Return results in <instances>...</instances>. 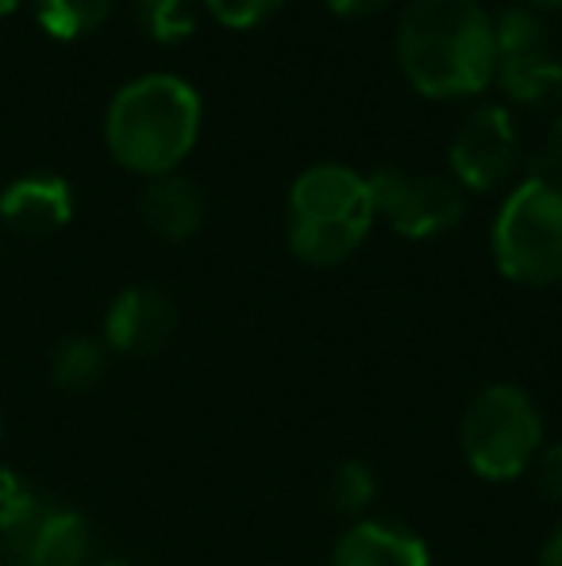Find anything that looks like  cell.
<instances>
[{
	"mask_svg": "<svg viewBox=\"0 0 562 566\" xmlns=\"http://www.w3.org/2000/svg\"><path fill=\"white\" fill-rule=\"evenodd\" d=\"M393 51L405 82L427 101L478 97L497 77L494 15L478 0H409Z\"/></svg>",
	"mask_w": 562,
	"mask_h": 566,
	"instance_id": "6da1fadb",
	"label": "cell"
},
{
	"mask_svg": "<svg viewBox=\"0 0 562 566\" xmlns=\"http://www.w3.org/2000/svg\"><path fill=\"white\" fill-rule=\"evenodd\" d=\"M201 93L178 74H142L120 85L105 113L108 155L139 178H166L201 139Z\"/></svg>",
	"mask_w": 562,
	"mask_h": 566,
	"instance_id": "7a4b0ae2",
	"label": "cell"
},
{
	"mask_svg": "<svg viewBox=\"0 0 562 566\" xmlns=\"http://www.w3.org/2000/svg\"><path fill=\"white\" fill-rule=\"evenodd\" d=\"M367 178L351 166L316 163L297 174L289 186V212H285V239L289 251L305 266L331 270L347 262L374 228Z\"/></svg>",
	"mask_w": 562,
	"mask_h": 566,
	"instance_id": "3957f363",
	"label": "cell"
},
{
	"mask_svg": "<svg viewBox=\"0 0 562 566\" xmlns=\"http://www.w3.org/2000/svg\"><path fill=\"white\" fill-rule=\"evenodd\" d=\"M489 251L501 277L524 290L562 282V189L528 174L494 217Z\"/></svg>",
	"mask_w": 562,
	"mask_h": 566,
	"instance_id": "277c9868",
	"label": "cell"
},
{
	"mask_svg": "<svg viewBox=\"0 0 562 566\" xmlns=\"http://www.w3.org/2000/svg\"><path fill=\"white\" fill-rule=\"evenodd\" d=\"M458 448L486 482H517L543 451V417L517 386H486L463 412Z\"/></svg>",
	"mask_w": 562,
	"mask_h": 566,
	"instance_id": "5b68a950",
	"label": "cell"
},
{
	"mask_svg": "<svg viewBox=\"0 0 562 566\" xmlns=\"http://www.w3.org/2000/svg\"><path fill=\"white\" fill-rule=\"evenodd\" d=\"M367 189L374 217L405 239H435L466 217V193L439 174H405L397 166H382L367 178Z\"/></svg>",
	"mask_w": 562,
	"mask_h": 566,
	"instance_id": "8992f818",
	"label": "cell"
},
{
	"mask_svg": "<svg viewBox=\"0 0 562 566\" xmlns=\"http://www.w3.org/2000/svg\"><path fill=\"white\" fill-rule=\"evenodd\" d=\"M450 181L474 193H494L520 166V132L509 108L481 105L458 124L447 150Z\"/></svg>",
	"mask_w": 562,
	"mask_h": 566,
	"instance_id": "52a82bcc",
	"label": "cell"
},
{
	"mask_svg": "<svg viewBox=\"0 0 562 566\" xmlns=\"http://www.w3.org/2000/svg\"><path fill=\"white\" fill-rule=\"evenodd\" d=\"M0 552L12 566H89L93 524L77 509L43 497L28 521L0 536Z\"/></svg>",
	"mask_w": 562,
	"mask_h": 566,
	"instance_id": "ba28073f",
	"label": "cell"
},
{
	"mask_svg": "<svg viewBox=\"0 0 562 566\" xmlns=\"http://www.w3.org/2000/svg\"><path fill=\"white\" fill-rule=\"evenodd\" d=\"M178 332V305L155 285H131L108 305L105 347L116 355H158Z\"/></svg>",
	"mask_w": 562,
	"mask_h": 566,
	"instance_id": "9c48e42d",
	"label": "cell"
},
{
	"mask_svg": "<svg viewBox=\"0 0 562 566\" xmlns=\"http://www.w3.org/2000/svg\"><path fill=\"white\" fill-rule=\"evenodd\" d=\"M74 217V189L59 174H23L0 189V220L20 235H51Z\"/></svg>",
	"mask_w": 562,
	"mask_h": 566,
	"instance_id": "30bf717a",
	"label": "cell"
},
{
	"mask_svg": "<svg viewBox=\"0 0 562 566\" xmlns=\"http://www.w3.org/2000/svg\"><path fill=\"white\" fill-rule=\"evenodd\" d=\"M331 566H432L427 544L385 521L351 524L331 547Z\"/></svg>",
	"mask_w": 562,
	"mask_h": 566,
	"instance_id": "8fae6325",
	"label": "cell"
},
{
	"mask_svg": "<svg viewBox=\"0 0 562 566\" xmlns=\"http://www.w3.org/2000/svg\"><path fill=\"white\" fill-rule=\"evenodd\" d=\"M142 224L155 231L166 243H185L204 224V193L197 181L185 174H166V178H150L142 189Z\"/></svg>",
	"mask_w": 562,
	"mask_h": 566,
	"instance_id": "7c38bea8",
	"label": "cell"
},
{
	"mask_svg": "<svg viewBox=\"0 0 562 566\" xmlns=\"http://www.w3.org/2000/svg\"><path fill=\"white\" fill-rule=\"evenodd\" d=\"M494 82L512 105L536 108V113H562V59H555L551 46L497 62Z\"/></svg>",
	"mask_w": 562,
	"mask_h": 566,
	"instance_id": "4fadbf2b",
	"label": "cell"
},
{
	"mask_svg": "<svg viewBox=\"0 0 562 566\" xmlns=\"http://www.w3.org/2000/svg\"><path fill=\"white\" fill-rule=\"evenodd\" d=\"M105 366H108V355H105V343L89 339V336H74L66 343H59L51 358V381L66 394H85L93 389L100 378H105Z\"/></svg>",
	"mask_w": 562,
	"mask_h": 566,
	"instance_id": "5bb4252c",
	"label": "cell"
},
{
	"mask_svg": "<svg viewBox=\"0 0 562 566\" xmlns=\"http://www.w3.org/2000/svg\"><path fill=\"white\" fill-rule=\"evenodd\" d=\"M494 39H497V62L520 59V54H536L551 46V31L543 12L528 4H509L494 15Z\"/></svg>",
	"mask_w": 562,
	"mask_h": 566,
	"instance_id": "9a60e30c",
	"label": "cell"
},
{
	"mask_svg": "<svg viewBox=\"0 0 562 566\" xmlns=\"http://www.w3.org/2000/svg\"><path fill=\"white\" fill-rule=\"evenodd\" d=\"M116 0H35V20L54 39H82L113 15Z\"/></svg>",
	"mask_w": 562,
	"mask_h": 566,
	"instance_id": "2e32d148",
	"label": "cell"
},
{
	"mask_svg": "<svg viewBox=\"0 0 562 566\" xmlns=\"http://www.w3.org/2000/svg\"><path fill=\"white\" fill-rule=\"evenodd\" d=\"M136 20L155 43H185L197 31L193 0H136Z\"/></svg>",
	"mask_w": 562,
	"mask_h": 566,
	"instance_id": "e0dca14e",
	"label": "cell"
},
{
	"mask_svg": "<svg viewBox=\"0 0 562 566\" xmlns=\"http://www.w3.org/2000/svg\"><path fill=\"white\" fill-rule=\"evenodd\" d=\"M374 493H378V478L367 462H343L328 482L331 509L343 516H354V513H362V509H370Z\"/></svg>",
	"mask_w": 562,
	"mask_h": 566,
	"instance_id": "ac0fdd59",
	"label": "cell"
},
{
	"mask_svg": "<svg viewBox=\"0 0 562 566\" xmlns=\"http://www.w3.org/2000/svg\"><path fill=\"white\" fill-rule=\"evenodd\" d=\"M43 497L46 493H39L35 485L20 474V470L0 467V536H8L15 524L28 521L31 509H35Z\"/></svg>",
	"mask_w": 562,
	"mask_h": 566,
	"instance_id": "d6986e66",
	"label": "cell"
},
{
	"mask_svg": "<svg viewBox=\"0 0 562 566\" xmlns=\"http://www.w3.org/2000/svg\"><path fill=\"white\" fill-rule=\"evenodd\" d=\"M285 0H204L209 15L227 31H251L258 23H266Z\"/></svg>",
	"mask_w": 562,
	"mask_h": 566,
	"instance_id": "ffe728a7",
	"label": "cell"
},
{
	"mask_svg": "<svg viewBox=\"0 0 562 566\" xmlns=\"http://www.w3.org/2000/svg\"><path fill=\"white\" fill-rule=\"evenodd\" d=\"M528 174L562 189V113L551 119V127H548V135H543V143H540V150H536L532 170Z\"/></svg>",
	"mask_w": 562,
	"mask_h": 566,
	"instance_id": "44dd1931",
	"label": "cell"
},
{
	"mask_svg": "<svg viewBox=\"0 0 562 566\" xmlns=\"http://www.w3.org/2000/svg\"><path fill=\"white\" fill-rule=\"evenodd\" d=\"M532 470H536V485H540L543 497L562 509V440L551 443V448L543 443V451L536 454Z\"/></svg>",
	"mask_w": 562,
	"mask_h": 566,
	"instance_id": "7402d4cb",
	"label": "cell"
},
{
	"mask_svg": "<svg viewBox=\"0 0 562 566\" xmlns=\"http://www.w3.org/2000/svg\"><path fill=\"white\" fill-rule=\"evenodd\" d=\"M393 0H328V8L343 20H367V15L385 12Z\"/></svg>",
	"mask_w": 562,
	"mask_h": 566,
	"instance_id": "603a6c76",
	"label": "cell"
},
{
	"mask_svg": "<svg viewBox=\"0 0 562 566\" xmlns=\"http://www.w3.org/2000/svg\"><path fill=\"white\" fill-rule=\"evenodd\" d=\"M540 566H562V524L555 532H551V539L543 544L540 552Z\"/></svg>",
	"mask_w": 562,
	"mask_h": 566,
	"instance_id": "cb8c5ba5",
	"label": "cell"
},
{
	"mask_svg": "<svg viewBox=\"0 0 562 566\" xmlns=\"http://www.w3.org/2000/svg\"><path fill=\"white\" fill-rule=\"evenodd\" d=\"M524 4L536 12H562V0H524Z\"/></svg>",
	"mask_w": 562,
	"mask_h": 566,
	"instance_id": "d4e9b609",
	"label": "cell"
},
{
	"mask_svg": "<svg viewBox=\"0 0 562 566\" xmlns=\"http://www.w3.org/2000/svg\"><path fill=\"white\" fill-rule=\"evenodd\" d=\"M15 4H20V0H0V15H8V12H12Z\"/></svg>",
	"mask_w": 562,
	"mask_h": 566,
	"instance_id": "484cf974",
	"label": "cell"
},
{
	"mask_svg": "<svg viewBox=\"0 0 562 566\" xmlns=\"http://www.w3.org/2000/svg\"><path fill=\"white\" fill-rule=\"evenodd\" d=\"M97 566H136V563H124V559H108V563H97Z\"/></svg>",
	"mask_w": 562,
	"mask_h": 566,
	"instance_id": "4316f807",
	"label": "cell"
},
{
	"mask_svg": "<svg viewBox=\"0 0 562 566\" xmlns=\"http://www.w3.org/2000/svg\"><path fill=\"white\" fill-rule=\"evenodd\" d=\"M0 440H4V420H0Z\"/></svg>",
	"mask_w": 562,
	"mask_h": 566,
	"instance_id": "83f0119b",
	"label": "cell"
}]
</instances>
